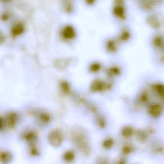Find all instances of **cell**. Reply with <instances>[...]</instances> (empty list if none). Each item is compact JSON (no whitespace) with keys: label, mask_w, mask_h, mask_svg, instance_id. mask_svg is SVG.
<instances>
[{"label":"cell","mask_w":164,"mask_h":164,"mask_svg":"<svg viewBox=\"0 0 164 164\" xmlns=\"http://www.w3.org/2000/svg\"><path fill=\"white\" fill-rule=\"evenodd\" d=\"M48 140L50 143L54 147H58L62 144L63 136L60 131L57 130L52 131L50 133Z\"/></svg>","instance_id":"obj_1"},{"label":"cell","mask_w":164,"mask_h":164,"mask_svg":"<svg viewBox=\"0 0 164 164\" xmlns=\"http://www.w3.org/2000/svg\"><path fill=\"white\" fill-rule=\"evenodd\" d=\"M18 120V117L17 115L15 113H12L8 114L6 117L4 123L6 126H7L10 129L15 127Z\"/></svg>","instance_id":"obj_2"},{"label":"cell","mask_w":164,"mask_h":164,"mask_svg":"<svg viewBox=\"0 0 164 164\" xmlns=\"http://www.w3.org/2000/svg\"><path fill=\"white\" fill-rule=\"evenodd\" d=\"M152 130H139L136 132L137 140L141 143H144L148 139Z\"/></svg>","instance_id":"obj_3"},{"label":"cell","mask_w":164,"mask_h":164,"mask_svg":"<svg viewBox=\"0 0 164 164\" xmlns=\"http://www.w3.org/2000/svg\"><path fill=\"white\" fill-rule=\"evenodd\" d=\"M149 112L152 117L157 118L161 116L163 112V108L160 105L155 104L151 106Z\"/></svg>","instance_id":"obj_4"},{"label":"cell","mask_w":164,"mask_h":164,"mask_svg":"<svg viewBox=\"0 0 164 164\" xmlns=\"http://www.w3.org/2000/svg\"><path fill=\"white\" fill-rule=\"evenodd\" d=\"M135 131L133 127L130 126H126L122 128L121 134L123 137L125 138H129L132 137L135 133Z\"/></svg>","instance_id":"obj_5"},{"label":"cell","mask_w":164,"mask_h":164,"mask_svg":"<svg viewBox=\"0 0 164 164\" xmlns=\"http://www.w3.org/2000/svg\"><path fill=\"white\" fill-rule=\"evenodd\" d=\"M23 138L26 141L32 144L35 143L36 141L37 140V136L35 133L32 132H27L24 134Z\"/></svg>","instance_id":"obj_6"},{"label":"cell","mask_w":164,"mask_h":164,"mask_svg":"<svg viewBox=\"0 0 164 164\" xmlns=\"http://www.w3.org/2000/svg\"><path fill=\"white\" fill-rule=\"evenodd\" d=\"M63 36L67 39H70L73 37L75 35L74 29L70 26H66L63 30Z\"/></svg>","instance_id":"obj_7"},{"label":"cell","mask_w":164,"mask_h":164,"mask_svg":"<svg viewBox=\"0 0 164 164\" xmlns=\"http://www.w3.org/2000/svg\"><path fill=\"white\" fill-rule=\"evenodd\" d=\"M114 140L112 138H108L104 141L102 143V147L106 149H110L114 145Z\"/></svg>","instance_id":"obj_8"},{"label":"cell","mask_w":164,"mask_h":164,"mask_svg":"<svg viewBox=\"0 0 164 164\" xmlns=\"http://www.w3.org/2000/svg\"><path fill=\"white\" fill-rule=\"evenodd\" d=\"M1 157L2 162L3 164L8 163L12 160L11 154L8 152H3L2 153Z\"/></svg>","instance_id":"obj_9"},{"label":"cell","mask_w":164,"mask_h":164,"mask_svg":"<svg viewBox=\"0 0 164 164\" xmlns=\"http://www.w3.org/2000/svg\"><path fill=\"white\" fill-rule=\"evenodd\" d=\"M75 158L74 153L72 151H67L64 155V159L66 162H70L73 161Z\"/></svg>","instance_id":"obj_10"},{"label":"cell","mask_w":164,"mask_h":164,"mask_svg":"<svg viewBox=\"0 0 164 164\" xmlns=\"http://www.w3.org/2000/svg\"><path fill=\"white\" fill-rule=\"evenodd\" d=\"M24 30V27L22 24H18L13 27L12 30V33L13 35H18L21 33Z\"/></svg>","instance_id":"obj_11"},{"label":"cell","mask_w":164,"mask_h":164,"mask_svg":"<svg viewBox=\"0 0 164 164\" xmlns=\"http://www.w3.org/2000/svg\"><path fill=\"white\" fill-rule=\"evenodd\" d=\"M122 152L124 155H127L132 153L134 151V148L132 146L129 144H126L124 145L122 148Z\"/></svg>","instance_id":"obj_12"},{"label":"cell","mask_w":164,"mask_h":164,"mask_svg":"<svg viewBox=\"0 0 164 164\" xmlns=\"http://www.w3.org/2000/svg\"><path fill=\"white\" fill-rule=\"evenodd\" d=\"M114 12L115 15L117 17H123L124 14V9L122 7L118 5V6L115 7L114 8Z\"/></svg>","instance_id":"obj_13"},{"label":"cell","mask_w":164,"mask_h":164,"mask_svg":"<svg viewBox=\"0 0 164 164\" xmlns=\"http://www.w3.org/2000/svg\"><path fill=\"white\" fill-rule=\"evenodd\" d=\"M103 88V84L100 81H95L93 82L92 85V90L95 91H99L102 90Z\"/></svg>","instance_id":"obj_14"},{"label":"cell","mask_w":164,"mask_h":164,"mask_svg":"<svg viewBox=\"0 0 164 164\" xmlns=\"http://www.w3.org/2000/svg\"><path fill=\"white\" fill-rule=\"evenodd\" d=\"M39 118H40V120H41V121H42V122L45 124H47L51 120L49 116L47 115V114H45V113L41 114L40 115V116H39Z\"/></svg>","instance_id":"obj_15"},{"label":"cell","mask_w":164,"mask_h":164,"mask_svg":"<svg viewBox=\"0 0 164 164\" xmlns=\"http://www.w3.org/2000/svg\"><path fill=\"white\" fill-rule=\"evenodd\" d=\"M29 152H30V155H32L34 157L39 156V153H40L38 148L34 146L33 144H32Z\"/></svg>","instance_id":"obj_16"},{"label":"cell","mask_w":164,"mask_h":164,"mask_svg":"<svg viewBox=\"0 0 164 164\" xmlns=\"http://www.w3.org/2000/svg\"><path fill=\"white\" fill-rule=\"evenodd\" d=\"M149 23L152 26L154 27H158L159 23L157 19L155 17H151L148 19Z\"/></svg>","instance_id":"obj_17"},{"label":"cell","mask_w":164,"mask_h":164,"mask_svg":"<svg viewBox=\"0 0 164 164\" xmlns=\"http://www.w3.org/2000/svg\"><path fill=\"white\" fill-rule=\"evenodd\" d=\"M156 90L164 98V86L162 84H158L156 86Z\"/></svg>","instance_id":"obj_18"},{"label":"cell","mask_w":164,"mask_h":164,"mask_svg":"<svg viewBox=\"0 0 164 164\" xmlns=\"http://www.w3.org/2000/svg\"><path fill=\"white\" fill-rule=\"evenodd\" d=\"M97 123L100 127L101 128H104L106 127V120L102 118H99L98 119H97Z\"/></svg>","instance_id":"obj_19"},{"label":"cell","mask_w":164,"mask_h":164,"mask_svg":"<svg viewBox=\"0 0 164 164\" xmlns=\"http://www.w3.org/2000/svg\"><path fill=\"white\" fill-rule=\"evenodd\" d=\"M107 47L111 51H114L116 50V45L114 41H110L108 42Z\"/></svg>","instance_id":"obj_20"},{"label":"cell","mask_w":164,"mask_h":164,"mask_svg":"<svg viewBox=\"0 0 164 164\" xmlns=\"http://www.w3.org/2000/svg\"><path fill=\"white\" fill-rule=\"evenodd\" d=\"M100 67V66L97 63H95V64H92V66H91V69L93 71H96L97 70H99Z\"/></svg>","instance_id":"obj_21"},{"label":"cell","mask_w":164,"mask_h":164,"mask_svg":"<svg viewBox=\"0 0 164 164\" xmlns=\"http://www.w3.org/2000/svg\"><path fill=\"white\" fill-rule=\"evenodd\" d=\"M162 42H162V39L159 37H157L154 41V43H155V45L157 46H161L162 44Z\"/></svg>","instance_id":"obj_22"},{"label":"cell","mask_w":164,"mask_h":164,"mask_svg":"<svg viewBox=\"0 0 164 164\" xmlns=\"http://www.w3.org/2000/svg\"><path fill=\"white\" fill-rule=\"evenodd\" d=\"M130 37V34L127 32H124L121 36V39L123 40H127Z\"/></svg>","instance_id":"obj_23"},{"label":"cell","mask_w":164,"mask_h":164,"mask_svg":"<svg viewBox=\"0 0 164 164\" xmlns=\"http://www.w3.org/2000/svg\"><path fill=\"white\" fill-rule=\"evenodd\" d=\"M117 164H127V163L124 159H121L118 160Z\"/></svg>","instance_id":"obj_24"},{"label":"cell","mask_w":164,"mask_h":164,"mask_svg":"<svg viewBox=\"0 0 164 164\" xmlns=\"http://www.w3.org/2000/svg\"><path fill=\"white\" fill-rule=\"evenodd\" d=\"M100 164H108L107 162V161H103L102 162H101Z\"/></svg>","instance_id":"obj_25"},{"label":"cell","mask_w":164,"mask_h":164,"mask_svg":"<svg viewBox=\"0 0 164 164\" xmlns=\"http://www.w3.org/2000/svg\"></svg>","instance_id":"obj_26"}]
</instances>
